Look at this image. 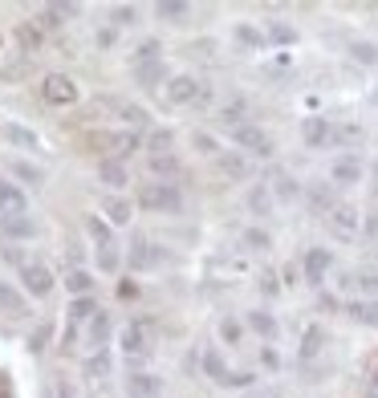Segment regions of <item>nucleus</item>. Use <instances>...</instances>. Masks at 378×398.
Listing matches in <instances>:
<instances>
[{"mask_svg":"<svg viewBox=\"0 0 378 398\" xmlns=\"http://www.w3.org/2000/svg\"><path fill=\"white\" fill-rule=\"evenodd\" d=\"M139 208L142 211H167V215H175V211H183V191L175 187V183H167V179L142 183V187H139Z\"/></svg>","mask_w":378,"mask_h":398,"instance_id":"nucleus-1","label":"nucleus"},{"mask_svg":"<svg viewBox=\"0 0 378 398\" xmlns=\"http://www.w3.org/2000/svg\"><path fill=\"white\" fill-rule=\"evenodd\" d=\"M326 228L333 232V240H342V244H350L362 236V211L354 204H338V208L326 215Z\"/></svg>","mask_w":378,"mask_h":398,"instance_id":"nucleus-2","label":"nucleus"},{"mask_svg":"<svg viewBox=\"0 0 378 398\" xmlns=\"http://www.w3.org/2000/svg\"><path fill=\"white\" fill-rule=\"evenodd\" d=\"M151 337H155V326L151 321H130V326L119 333V346L126 358H146L151 353Z\"/></svg>","mask_w":378,"mask_h":398,"instance_id":"nucleus-3","label":"nucleus"},{"mask_svg":"<svg viewBox=\"0 0 378 398\" xmlns=\"http://www.w3.org/2000/svg\"><path fill=\"white\" fill-rule=\"evenodd\" d=\"M232 142H236L240 151H248V155H260V159H269L277 146H273V139H269V130H260L257 122H244V126H236L232 130Z\"/></svg>","mask_w":378,"mask_h":398,"instance_id":"nucleus-4","label":"nucleus"},{"mask_svg":"<svg viewBox=\"0 0 378 398\" xmlns=\"http://www.w3.org/2000/svg\"><path fill=\"white\" fill-rule=\"evenodd\" d=\"M21 284H24V297H49L53 289H57V281H53V273H49L45 264H37V260H29L21 268Z\"/></svg>","mask_w":378,"mask_h":398,"instance_id":"nucleus-5","label":"nucleus"},{"mask_svg":"<svg viewBox=\"0 0 378 398\" xmlns=\"http://www.w3.org/2000/svg\"><path fill=\"white\" fill-rule=\"evenodd\" d=\"M41 98H45L49 106H73L77 102V86H73V77H66V73H49L45 82H41Z\"/></svg>","mask_w":378,"mask_h":398,"instance_id":"nucleus-6","label":"nucleus"},{"mask_svg":"<svg viewBox=\"0 0 378 398\" xmlns=\"http://www.w3.org/2000/svg\"><path fill=\"white\" fill-rule=\"evenodd\" d=\"M333 268V252L330 248H309L305 260H301V277H305V284H313V289H322L326 284V273Z\"/></svg>","mask_w":378,"mask_h":398,"instance_id":"nucleus-7","label":"nucleus"},{"mask_svg":"<svg viewBox=\"0 0 378 398\" xmlns=\"http://www.w3.org/2000/svg\"><path fill=\"white\" fill-rule=\"evenodd\" d=\"M199 94H204V82H195L191 73H175L167 82V102L171 106H191V102H199Z\"/></svg>","mask_w":378,"mask_h":398,"instance_id":"nucleus-8","label":"nucleus"},{"mask_svg":"<svg viewBox=\"0 0 378 398\" xmlns=\"http://www.w3.org/2000/svg\"><path fill=\"white\" fill-rule=\"evenodd\" d=\"M301 139H305V146H313V151L330 146V142H333V122H330V118H322V114L301 118Z\"/></svg>","mask_w":378,"mask_h":398,"instance_id":"nucleus-9","label":"nucleus"},{"mask_svg":"<svg viewBox=\"0 0 378 398\" xmlns=\"http://www.w3.org/2000/svg\"><path fill=\"white\" fill-rule=\"evenodd\" d=\"M362 163H358L354 155H342V159H333L330 167V183L333 187H354V183H362Z\"/></svg>","mask_w":378,"mask_h":398,"instance_id":"nucleus-10","label":"nucleus"},{"mask_svg":"<svg viewBox=\"0 0 378 398\" xmlns=\"http://www.w3.org/2000/svg\"><path fill=\"white\" fill-rule=\"evenodd\" d=\"M37 220L33 215H0V240H33Z\"/></svg>","mask_w":378,"mask_h":398,"instance_id":"nucleus-11","label":"nucleus"},{"mask_svg":"<svg viewBox=\"0 0 378 398\" xmlns=\"http://www.w3.org/2000/svg\"><path fill=\"white\" fill-rule=\"evenodd\" d=\"M0 215H29V195L8 179H0Z\"/></svg>","mask_w":378,"mask_h":398,"instance_id":"nucleus-12","label":"nucleus"},{"mask_svg":"<svg viewBox=\"0 0 378 398\" xmlns=\"http://www.w3.org/2000/svg\"><path fill=\"white\" fill-rule=\"evenodd\" d=\"M159 260H163V248H155L146 236H135V244H130V268L142 273V268H155Z\"/></svg>","mask_w":378,"mask_h":398,"instance_id":"nucleus-13","label":"nucleus"},{"mask_svg":"<svg viewBox=\"0 0 378 398\" xmlns=\"http://www.w3.org/2000/svg\"><path fill=\"white\" fill-rule=\"evenodd\" d=\"M130 77L139 82L142 90H155V86H167V82H171L163 61H142V66H135V70H130Z\"/></svg>","mask_w":378,"mask_h":398,"instance_id":"nucleus-14","label":"nucleus"},{"mask_svg":"<svg viewBox=\"0 0 378 398\" xmlns=\"http://www.w3.org/2000/svg\"><path fill=\"white\" fill-rule=\"evenodd\" d=\"M98 179H102V183H110V187H126V183H130L126 163H122V159H110V155H102V159H98Z\"/></svg>","mask_w":378,"mask_h":398,"instance_id":"nucleus-15","label":"nucleus"},{"mask_svg":"<svg viewBox=\"0 0 378 398\" xmlns=\"http://www.w3.org/2000/svg\"><path fill=\"white\" fill-rule=\"evenodd\" d=\"M244 326L252 329L257 337H264V342H277V333H281L277 317H273V313H264V309H252V313L244 317Z\"/></svg>","mask_w":378,"mask_h":398,"instance_id":"nucleus-16","label":"nucleus"},{"mask_svg":"<svg viewBox=\"0 0 378 398\" xmlns=\"http://www.w3.org/2000/svg\"><path fill=\"white\" fill-rule=\"evenodd\" d=\"M204 374L212 378L216 386H232V370L224 366V358H220V350H204Z\"/></svg>","mask_w":378,"mask_h":398,"instance_id":"nucleus-17","label":"nucleus"},{"mask_svg":"<svg viewBox=\"0 0 378 398\" xmlns=\"http://www.w3.org/2000/svg\"><path fill=\"white\" fill-rule=\"evenodd\" d=\"M216 163H220V171H224L228 179H248V175H252V163H248L240 151H224Z\"/></svg>","mask_w":378,"mask_h":398,"instance_id":"nucleus-18","label":"nucleus"},{"mask_svg":"<svg viewBox=\"0 0 378 398\" xmlns=\"http://www.w3.org/2000/svg\"><path fill=\"white\" fill-rule=\"evenodd\" d=\"M269 191H273V199H281V204H289V199H297V195H301L297 179H293L289 171H273V179H269Z\"/></svg>","mask_w":378,"mask_h":398,"instance_id":"nucleus-19","label":"nucleus"},{"mask_svg":"<svg viewBox=\"0 0 378 398\" xmlns=\"http://www.w3.org/2000/svg\"><path fill=\"white\" fill-rule=\"evenodd\" d=\"M102 215H106V224H130V199L106 195V199H102Z\"/></svg>","mask_w":378,"mask_h":398,"instance_id":"nucleus-20","label":"nucleus"},{"mask_svg":"<svg viewBox=\"0 0 378 398\" xmlns=\"http://www.w3.org/2000/svg\"><path fill=\"white\" fill-rule=\"evenodd\" d=\"M155 17H159V21H171V24H183L191 17V4H183V0H159V4H155Z\"/></svg>","mask_w":378,"mask_h":398,"instance_id":"nucleus-21","label":"nucleus"},{"mask_svg":"<svg viewBox=\"0 0 378 398\" xmlns=\"http://www.w3.org/2000/svg\"><path fill=\"white\" fill-rule=\"evenodd\" d=\"M159 395V378L155 374H130L126 378V398H151Z\"/></svg>","mask_w":378,"mask_h":398,"instance_id":"nucleus-22","label":"nucleus"},{"mask_svg":"<svg viewBox=\"0 0 378 398\" xmlns=\"http://www.w3.org/2000/svg\"><path fill=\"white\" fill-rule=\"evenodd\" d=\"M322 350H326V326H309L305 333H301V350L297 353L309 362V358H317Z\"/></svg>","mask_w":378,"mask_h":398,"instance_id":"nucleus-23","label":"nucleus"},{"mask_svg":"<svg viewBox=\"0 0 378 398\" xmlns=\"http://www.w3.org/2000/svg\"><path fill=\"white\" fill-rule=\"evenodd\" d=\"M86 236L94 240L98 248H110V244H114V228H110L102 215H86Z\"/></svg>","mask_w":378,"mask_h":398,"instance_id":"nucleus-24","label":"nucleus"},{"mask_svg":"<svg viewBox=\"0 0 378 398\" xmlns=\"http://www.w3.org/2000/svg\"><path fill=\"white\" fill-rule=\"evenodd\" d=\"M273 191H269V183H257V187L248 191V211L252 215H273Z\"/></svg>","mask_w":378,"mask_h":398,"instance_id":"nucleus-25","label":"nucleus"},{"mask_svg":"<svg viewBox=\"0 0 378 398\" xmlns=\"http://www.w3.org/2000/svg\"><path fill=\"white\" fill-rule=\"evenodd\" d=\"M66 289H70L73 297H90V293H94V273L70 268V273H66Z\"/></svg>","mask_w":378,"mask_h":398,"instance_id":"nucleus-26","label":"nucleus"},{"mask_svg":"<svg viewBox=\"0 0 378 398\" xmlns=\"http://www.w3.org/2000/svg\"><path fill=\"white\" fill-rule=\"evenodd\" d=\"M333 142L338 146H358V142H366V130L358 122H333Z\"/></svg>","mask_w":378,"mask_h":398,"instance_id":"nucleus-27","label":"nucleus"},{"mask_svg":"<svg viewBox=\"0 0 378 398\" xmlns=\"http://www.w3.org/2000/svg\"><path fill=\"white\" fill-rule=\"evenodd\" d=\"M53 329H57V326H53V317H41V321H37V329L29 333V342H24V346H29V353H45Z\"/></svg>","mask_w":378,"mask_h":398,"instance_id":"nucleus-28","label":"nucleus"},{"mask_svg":"<svg viewBox=\"0 0 378 398\" xmlns=\"http://www.w3.org/2000/svg\"><path fill=\"white\" fill-rule=\"evenodd\" d=\"M98 313V301L94 297H73V305H70V326H77V321H94Z\"/></svg>","mask_w":378,"mask_h":398,"instance_id":"nucleus-29","label":"nucleus"},{"mask_svg":"<svg viewBox=\"0 0 378 398\" xmlns=\"http://www.w3.org/2000/svg\"><path fill=\"white\" fill-rule=\"evenodd\" d=\"M0 135L13 142V146H21V151H37V135H33V130H24V126H17V122H8Z\"/></svg>","mask_w":378,"mask_h":398,"instance_id":"nucleus-30","label":"nucleus"},{"mask_svg":"<svg viewBox=\"0 0 378 398\" xmlns=\"http://www.w3.org/2000/svg\"><path fill=\"white\" fill-rule=\"evenodd\" d=\"M309 208L317 211V215H330V211L338 208V204H333V195H330V187H326V183H313V187H309Z\"/></svg>","mask_w":378,"mask_h":398,"instance_id":"nucleus-31","label":"nucleus"},{"mask_svg":"<svg viewBox=\"0 0 378 398\" xmlns=\"http://www.w3.org/2000/svg\"><path fill=\"white\" fill-rule=\"evenodd\" d=\"M232 37H236L244 49H264V45H269V37H264L260 29H252V24H236V29H232Z\"/></svg>","mask_w":378,"mask_h":398,"instance_id":"nucleus-32","label":"nucleus"},{"mask_svg":"<svg viewBox=\"0 0 378 398\" xmlns=\"http://www.w3.org/2000/svg\"><path fill=\"white\" fill-rule=\"evenodd\" d=\"M264 37H269L273 45H293V41H297V29H293V24H285V21H269Z\"/></svg>","mask_w":378,"mask_h":398,"instance_id":"nucleus-33","label":"nucleus"},{"mask_svg":"<svg viewBox=\"0 0 378 398\" xmlns=\"http://www.w3.org/2000/svg\"><path fill=\"white\" fill-rule=\"evenodd\" d=\"M240 244H244L248 252H269V248H273V236L264 232V228H248V232L240 236Z\"/></svg>","mask_w":378,"mask_h":398,"instance_id":"nucleus-34","label":"nucleus"},{"mask_svg":"<svg viewBox=\"0 0 378 398\" xmlns=\"http://www.w3.org/2000/svg\"><path fill=\"white\" fill-rule=\"evenodd\" d=\"M0 309H4V313H24V309H29V301H24L13 284L0 281Z\"/></svg>","mask_w":378,"mask_h":398,"instance_id":"nucleus-35","label":"nucleus"},{"mask_svg":"<svg viewBox=\"0 0 378 398\" xmlns=\"http://www.w3.org/2000/svg\"><path fill=\"white\" fill-rule=\"evenodd\" d=\"M151 171H155V175H163L167 183H171V175H179V159H175V151H167V155H151Z\"/></svg>","mask_w":378,"mask_h":398,"instance_id":"nucleus-36","label":"nucleus"},{"mask_svg":"<svg viewBox=\"0 0 378 398\" xmlns=\"http://www.w3.org/2000/svg\"><path fill=\"white\" fill-rule=\"evenodd\" d=\"M350 317L362 321V326L378 329V301H354V305H350Z\"/></svg>","mask_w":378,"mask_h":398,"instance_id":"nucleus-37","label":"nucleus"},{"mask_svg":"<svg viewBox=\"0 0 378 398\" xmlns=\"http://www.w3.org/2000/svg\"><path fill=\"white\" fill-rule=\"evenodd\" d=\"M350 57H354L358 66H378V45L375 41H354V45H350Z\"/></svg>","mask_w":378,"mask_h":398,"instance_id":"nucleus-38","label":"nucleus"},{"mask_svg":"<svg viewBox=\"0 0 378 398\" xmlns=\"http://www.w3.org/2000/svg\"><path fill=\"white\" fill-rule=\"evenodd\" d=\"M17 45H21V53H33L41 45V29L37 24H17Z\"/></svg>","mask_w":378,"mask_h":398,"instance_id":"nucleus-39","label":"nucleus"},{"mask_svg":"<svg viewBox=\"0 0 378 398\" xmlns=\"http://www.w3.org/2000/svg\"><path fill=\"white\" fill-rule=\"evenodd\" d=\"M350 284H358L366 297H375L378 293V268H358L354 277H350Z\"/></svg>","mask_w":378,"mask_h":398,"instance_id":"nucleus-40","label":"nucleus"},{"mask_svg":"<svg viewBox=\"0 0 378 398\" xmlns=\"http://www.w3.org/2000/svg\"><path fill=\"white\" fill-rule=\"evenodd\" d=\"M94 252H98V268H102V273H119V264H122L119 244H110V248H94Z\"/></svg>","mask_w":378,"mask_h":398,"instance_id":"nucleus-41","label":"nucleus"},{"mask_svg":"<svg viewBox=\"0 0 378 398\" xmlns=\"http://www.w3.org/2000/svg\"><path fill=\"white\" fill-rule=\"evenodd\" d=\"M106 337H110V313H98L90 321V346H106Z\"/></svg>","mask_w":378,"mask_h":398,"instance_id":"nucleus-42","label":"nucleus"},{"mask_svg":"<svg viewBox=\"0 0 378 398\" xmlns=\"http://www.w3.org/2000/svg\"><path fill=\"white\" fill-rule=\"evenodd\" d=\"M240 337H244V326H240L236 317H224L220 321V342L224 346H240Z\"/></svg>","mask_w":378,"mask_h":398,"instance_id":"nucleus-43","label":"nucleus"},{"mask_svg":"<svg viewBox=\"0 0 378 398\" xmlns=\"http://www.w3.org/2000/svg\"><path fill=\"white\" fill-rule=\"evenodd\" d=\"M362 236H366V248L378 257V211H370V215H362Z\"/></svg>","mask_w":378,"mask_h":398,"instance_id":"nucleus-44","label":"nucleus"},{"mask_svg":"<svg viewBox=\"0 0 378 398\" xmlns=\"http://www.w3.org/2000/svg\"><path fill=\"white\" fill-rule=\"evenodd\" d=\"M142 61H163V45L159 41H142L135 49V66H142Z\"/></svg>","mask_w":378,"mask_h":398,"instance_id":"nucleus-45","label":"nucleus"},{"mask_svg":"<svg viewBox=\"0 0 378 398\" xmlns=\"http://www.w3.org/2000/svg\"><path fill=\"white\" fill-rule=\"evenodd\" d=\"M13 175H17V179H24V183H33V187L45 179V171H41V167H33V163H13Z\"/></svg>","mask_w":378,"mask_h":398,"instance_id":"nucleus-46","label":"nucleus"},{"mask_svg":"<svg viewBox=\"0 0 378 398\" xmlns=\"http://www.w3.org/2000/svg\"><path fill=\"white\" fill-rule=\"evenodd\" d=\"M110 21L119 24V29H122V24H135V21H139V8H135V4H119V8L110 13Z\"/></svg>","mask_w":378,"mask_h":398,"instance_id":"nucleus-47","label":"nucleus"},{"mask_svg":"<svg viewBox=\"0 0 378 398\" xmlns=\"http://www.w3.org/2000/svg\"><path fill=\"white\" fill-rule=\"evenodd\" d=\"M171 130H155V135H151V155H167V151H171Z\"/></svg>","mask_w":378,"mask_h":398,"instance_id":"nucleus-48","label":"nucleus"},{"mask_svg":"<svg viewBox=\"0 0 378 398\" xmlns=\"http://www.w3.org/2000/svg\"><path fill=\"white\" fill-rule=\"evenodd\" d=\"M41 24H45V29H57V24H66L61 8H57V4H45V8H41Z\"/></svg>","mask_w":378,"mask_h":398,"instance_id":"nucleus-49","label":"nucleus"},{"mask_svg":"<svg viewBox=\"0 0 378 398\" xmlns=\"http://www.w3.org/2000/svg\"><path fill=\"white\" fill-rule=\"evenodd\" d=\"M119 114L126 118L130 126H142V122H146V110H142V106H126V102H122V106H119Z\"/></svg>","mask_w":378,"mask_h":398,"instance_id":"nucleus-50","label":"nucleus"},{"mask_svg":"<svg viewBox=\"0 0 378 398\" xmlns=\"http://www.w3.org/2000/svg\"><path fill=\"white\" fill-rule=\"evenodd\" d=\"M260 293H264V297H277V293H281L277 273H260Z\"/></svg>","mask_w":378,"mask_h":398,"instance_id":"nucleus-51","label":"nucleus"},{"mask_svg":"<svg viewBox=\"0 0 378 398\" xmlns=\"http://www.w3.org/2000/svg\"><path fill=\"white\" fill-rule=\"evenodd\" d=\"M191 142H195V146H199L204 155H220V146H216V139H212V135H204V130H195V139H191Z\"/></svg>","mask_w":378,"mask_h":398,"instance_id":"nucleus-52","label":"nucleus"},{"mask_svg":"<svg viewBox=\"0 0 378 398\" xmlns=\"http://www.w3.org/2000/svg\"><path fill=\"white\" fill-rule=\"evenodd\" d=\"M106 370H110V358H106V353H98V358H90V362H86V374H90V378L106 374Z\"/></svg>","mask_w":378,"mask_h":398,"instance_id":"nucleus-53","label":"nucleus"},{"mask_svg":"<svg viewBox=\"0 0 378 398\" xmlns=\"http://www.w3.org/2000/svg\"><path fill=\"white\" fill-rule=\"evenodd\" d=\"M260 362H264L269 370H277V366H281V353L273 350V346H264V350H260Z\"/></svg>","mask_w":378,"mask_h":398,"instance_id":"nucleus-54","label":"nucleus"},{"mask_svg":"<svg viewBox=\"0 0 378 398\" xmlns=\"http://www.w3.org/2000/svg\"><path fill=\"white\" fill-rule=\"evenodd\" d=\"M366 378H370V386L378 390V353H370V358H366Z\"/></svg>","mask_w":378,"mask_h":398,"instance_id":"nucleus-55","label":"nucleus"},{"mask_svg":"<svg viewBox=\"0 0 378 398\" xmlns=\"http://www.w3.org/2000/svg\"><path fill=\"white\" fill-rule=\"evenodd\" d=\"M322 309H326V313H338V309H342V301H338V297H330V293H322Z\"/></svg>","mask_w":378,"mask_h":398,"instance_id":"nucleus-56","label":"nucleus"},{"mask_svg":"<svg viewBox=\"0 0 378 398\" xmlns=\"http://www.w3.org/2000/svg\"><path fill=\"white\" fill-rule=\"evenodd\" d=\"M119 297H139V284H135V281H122L119 284Z\"/></svg>","mask_w":378,"mask_h":398,"instance_id":"nucleus-57","label":"nucleus"},{"mask_svg":"<svg viewBox=\"0 0 378 398\" xmlns=\"http://www.w3.org/2000/svg\"><path fill=\"white\" fill-rule=\"evenodd\" d=\"M98 45H106V49L114 45V29H102V33H98Z\"/></svg>","mask_w":378,"mask_h":398,"instance_id":"nucleus-58","label":"nucleus"},{"mask_svg":"<svg viewBox=\"0 0 378 398\" xmlns=\"http://www.w3.org/2000/svg\"><path fill=\"white\" fill-rule=\"evenodd\" d=\"M370 195H375V199H378V163L370 167Z\"/></svg>","mask_w":378,"mask_h":398,"instance_id":"nucleus-59","label":"nucleus"},{"mask_svg":"<svg viewBox=\"0 0 378 398\" xmlns=\"http://www.w3.org/2000/svg\"><path fill=\"white\" fill-rule=\"evenodd\" d=\"M57 398H73V390L66 386V382H57Z\"/></svg>","mask_w":378,"mask_h":398,"instance_id":"nucleus-60","label":"nucleus"},{"mask_svg":"<svg viewBox=\"0 0 378 398\" xmlns=\"http://www.w3.org/2000/svg\"><path fill=\"white\" fill-rule=\"evenodd\" d=\"M375 106H378V94H375Z\"/></svg>","mask_w":378,"mask_h":398,"instance_id":"nucleus-61","label":"nucleus"},{"mask_svg":"<svg viewBox=\"0 0 378 398\" xmlns=\"http://www.w3.org/2000/svg\"><path fill=\"white\" fill-rule=\"evenodd\" d=\"M375 398H378V390H375Z\"/></svg>","mask_w":378,"mask_h":398,"instance_id":"nucleus-62","label":"nucleus"}]
</instances>
